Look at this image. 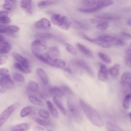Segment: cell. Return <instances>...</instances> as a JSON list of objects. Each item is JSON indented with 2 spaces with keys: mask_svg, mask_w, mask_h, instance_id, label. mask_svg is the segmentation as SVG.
I'll use <instances>...</instances> for the list:
<instances>
[{
  "mask_svg": "<svg viewBox=\"0 0 131 131\" xmlns=\"http://www.w3.org/2000/svg\"><path fill=\"white\" fill-rule=\"evenodd\" d=\"M30 127V124L23 123L16 125L12 128V131H28Z\"/></svg>",
  "mask_w": 131,
  "mask_h": 131,
  "instance_id": "14",
  "label": "cell"
},
{
  "mask_svg": "<svg viewBox=\"0 0 131 131\" xmlns=\"http://www.w3.org/2000/svg\"><path fill=\"white\" fill-rule=\"evenodd\" d=\"M35 25L37 29L44 30L49 29L51 26L50 21L45 18H42L37 21Z\"/></svg>",
  "mask_w": 131,
  "mask_h": 131,
  "instance_id": "10",
  "label": "cell"
},
{
  "mask_svg": "<svg viewBox=\"0 0 131 131\" xmlns=\"http://www.w3.org/2000/svg\"><path fill=\"white\" fill-rule=\"evenodd\" d=\"M100 58L104 62L108 64H110L112 62L111 58L108 56L104 53L100 52L98 53Z\"/></svg>",
  "mask_w": 131,
  "mask_h": 131,
  "instance_id": "32",
  "label": "cell"
},
{
  "mask_svg": "<svg viewBox=\"0 0 131 131\" xmlns=\"http://www.w3.org/2000/svg\"><path fill=\"white\" fill-rule=\"evenodd\" d=\"M37 72L42 82L45 84H47L49 79L46 72L41 69L38 68L37 70Z\"/></svg>",
  "mask_w": 131,
  "mask_h": 131,
  "instance_id": "16",
  "label": "cell"
},
{
  "mask_svg": "<svg viewBox=\"0 0 131 131\" xmlns=\"http://www.w3.org/2000/svg\"><path fill=\"white\" fill-rule=\"evenodd\" d=\"M13 77L15 81L18 82H23L25 80L23 76L18 73L14 74L13 76Z\"/></svg>",
  "mask_w": 131,
  "mask_h": 131,
  "instance_id": "40",
  "label": "cell"
},
{
  "mask_svg": "<svg viewBox=\"0 0 131 131\" xmlns=\"http://www.w3.org/2000/svg\"><path fill=\"white\" fill-rule=\"evenodd\" d=\"M8 69L5 68H0V75L1 77L9 74Z\"/></svg>",
  "mask_w": 131,
  "mask_h": 131,
  "instance_id": "43",
  "label": "cell"
},
{
  "mask_svg": "<svg viewBox=\"0 0 131 131\" xmlns=\"http://www.w3.org/2000/svg\"><path fill=\"white\" fill-rule=\"evenodd\" d=\"M49 93L55 96H62L65 95L62 90L60 88L57 87H52L49 90Z\"/></svg>",
  "mask_w": 131,
  "mask_h": 131,
  "instance_id": "19",
  "label": "cell"
},
{
  "mask_svg": "<svg viewBox=\"0 0 131 131\" xmlns=\"http://www.w3.org/2000/svg\"><path fill=\"white\" fill-rule=\"evenodd\" d=\"M106 127L107 131H124L120 127L110 122L107 123Z\"/></svg>",
  "mask_w": 131,
  "mask_h": 131,
  "instance_id": "21",
  "label": "cell"
},
{
  "mask_svg": "<svg viewBox=\"0 0 131 131\" xmlns=\"http://www.w3.org/2000/svg\"><path fill=\"white\" fill-rule=\"evenodd\" d=\"M14 85L9 74L1 77L0 78V86L2 88L6 89L12 88Z\"/></svg>",
  "mask_w": 131,
  "mask_h": 131,
  "instance_id": "8",
  "label": "cell"
},
{
  "mask_svg": "<svg viewBox=\"0 0 131 131\" xmlns=\"http://www.w3.org/2000/svg\"><path fill=\"white\" fill-rule=\"evenodd\" d=\"M54 62L57 67L61 69H63L65 66V62L62 59H56L54 60Z\"/></svg>",
  "mask_w": 131,
  "mask_h": 131,
  "instance_id": "36",
  "label": "cell"
},
{
  "mask_svg": "<svg viewBox=\"0 0 131 131\" xmlns=\"http://www.w3.org/2000/svg\"><path fill=\"white\" fill-rule=\"evenodd\" d=\"M125 57V63L129 67H131V52L130 48L127 49L126 51Z\"/></svg>",
  "mask_w": 131,
  "mask_h": 131,
  "instance_id": "26",
  "label": "cell"
},
{
  "mask_svg": "<svg viewBox=\"0 0 131 131\" xmlns=\"http://www.w3.org/2000/svg\"><path fill=\"white\" fill-rule=\"evenodd\" d=\"M13 57L21 64L25 66H29L27 60L18 53L13 52L12 53Z\"/></svg>",
  "mask_w": 131,
  "mask_h": 131,
  "instance_id": "15",
  "label": "cell"
},
{
  "mask_svg": "<svg viewBox=\"0 0 131 131\" xmlns=\"http://www.w3.org/2000/svg\"><path fill=\"white\" fill-rule=\"evenodd\" d=\"M38 114L39 116L45 118H47L49 117V114L48 112L43 109H41L39 110Z\"/></svg>",
  "mask_w": 131,
  "mask_h": 131,
  "instance_id": "38",
  "label": "cell"
},
{
  "mask_svg": "<svg viewBox=\"0 0 131 131\" xmlns=\"http://www.w3.org/2000/svg\"><path fill=\"white\" fill-rule=\"evenodd\" d=\"M102 8L100 7H94L87 8H78L77 10L82 12L90 13L96 12Z\"/></svg>",
  "mask_w": 131,
  "mask_h": 131,
  "instance_id": "22",
  "label": "cell"
},
{
  "mask_svg": "<svg viewBox=\"0 0 131 131\" xmlns=\"http://www.w3.org/2000/svg\"><path fill=\"white\" fill-rule=\"evenodd\" d=\"M77 45L79 50L83 54L89 57L93 56L91 52L85 46L80 43H78Z\"/></svg>",
  "mask_w": 131,
  "mask_h": 131,
  "instance_id": "18",
  "label": "cell"
},
{
  "mask_svg": "<svg viewBox=\"0 0 131 131\" xmlns=\"http://www.w3.org/2000/svg\"><path fill=\"white\" fill-rule=\"evenodd\" d=\"M65 47L67 50L71 54L74 55L77 54L76 50L71 45L67 43H66Z\"/></svg>",
  "mask_w": 131,
  "mask_h": 131,
  "instance_id": "35",
  "label": "cell"
},
{
  "mask_svg": "<svg viewBox=\"0 0 131 131\" xmlns=\"http://www.w3.org/2000/svg\"><path fill=\"white\" fill-rule=\"evenodd\" d=\"M11 2L9 3H6L4 4L2 6V7L4 9L7 10H11L13 7L11 3Z\"/></svg>",
  "mask_w": 131,
  "mask_h": 131,
  "instance_id": "45",
  "label": "cell"
},
{
  "mask_svg": "<svg viewBox=\"0 0 131 131\" xmlns=\"http://www.w3.org/2000/svg\"><path fill=\"white\" fill-rule=\"evenodd\" d=\"M131 95L130 93L127 94L124 98L123 102V105L125 108H129L131 105Z\"/></svg>",
  "mask_w": 131,
  "mask_h": 131,
  "instance_id": "28",
  "label": "cell"
},
{
  "mask_svg": "<svg viewBox=\"0 0 131 131\" xmlns=\"http://www.w3.org/2000/svg\"><path fill=\"white\" fill-rule=\"evenodd\" d=\"M10 49V45L7 42L6 44L0 48V54L7 53L9 51Z\"/></svg>",
  "mask_w": 131,
  "mask_h": 131,
  "instance_id": "33",
  "label": "cell"
},
{
  "mask_svg": "<svg viewBox=\"0 0 131 131\" xmlns=\"http://www.w3.org/2000/svg\"><path fill=\"white\" fill-rule=\"evenodd\" d=\"M99 65L100 68L97 74L98 78L100 81H106L108 78V69L104 64L100 63Z\"/></svg>",
  "mask_w": 131,
  "mask_h": 131,
  "instance_id": "9",
  "label": "cell"
},
{
  "mask_svg": "<svg viewBox=\"0 0 131 131\" xmlns=\"http://www.w3.org/2000/svg\"><path fill=\"white\" fill-rule=\"evenodd\" d=\"M28 88L32 91L36 92L38 89V85L36 82L31 81L30 82L29 84Z\"/></svg>",
  "mask_w": 131,
  "mask_h": 131,
  "instance_id": "34",
  "label": "cell"
},
{
  "mask_svg": "<svg viewBox=\"0 0 131 131\" xmlns=\"http://www.w3.org/2000/svg\"><path fill=\"white\" fill-rule=\"evenodd\" d=\"M32 111V108L30 106L26 107L21 110L20 112V116L22 117H26L30 114Z\"/></svg>",
  "mask_w": 131,
  "mask_h": 131,
  "instance_id": "31",
  "label": "cell"
},
{
  "mask_svg": "<svg viewBox=\"0 0 131 131\" xmlns=\"http://www.w3.org/2000/svg\"><path fill=\"white\" fill-rule=\"evenodd\" d=\"M36 122L38 124L44 126H46L48 125V123L44 120L38 119L36 120Z\"/></svg>",
  "mask_w": 131,
  "mask_h": 131,
  "instance_id": "46",
  "label": "cell"
},
{
  "mask_svg": "<svg viewBox=\"0 0 131 131\" xmlns=\"http://www.w3.org/2000/svg\"><path fill=\"white\" fill-rule=\"evenodd\" d=\"M47 131H53L51 130H48Z\"/></svg>",
  "mask_w": 131,
  "mask_h": 131,
  "instance_id": "58",
  "label": "cell"
},
{
  "mask_svg": "<svg viewBox=\"0 0 131 131\" xmlns=\"http://www.w3.org/2000/svg\"><path fill=\"white\" fill-rule=\"evenodd\" d=\"M84 38L88 41L97 44L101 47L105 48H108L111 46V45L107 42H106L98 39H92L84 36Z\"/></svg>",
  "mask_w": 131,
  "mask_h": 131,
  "instance_id": "12",
  "label": "cell"
},
{
  "mask_svg": "<svg viewBox=\"0 0 131 131\" xmlns=\"http://www.w3.org/2000/svg\"><path fill=\"white\" fill-rule=\"evenodd\" d=\"M19 104L14 103L5 109L0 115V127L6 121L11 115L18 107Z\"/></svg>",
  "mask_w": 131,
  "mask_h": 131,
  "instance_id": "4",
  "label": "cell"
},
{
  "mask_svg": "<svg viewBox=\"0 0 131 131\" xmlns=\"http://www.w3.org/2000/svg\"><path fill=\"white\" fill-rule=\"evenodd\" d=\"M6 89L2 87L0 89V93H4L6 91Z\"/></svg>",
  "mask_w": 131,
  "mask_h": 131,
  "instance_id": "55",
  "label": "cell"
},
{
  "mask_svg": "<svg viewBox=\"0 0 131 131\" xmlns=\"http://www.w3.org/2000/svg\"><path fill=\"white\" fill-rule=\"evenodd\" d=\"M55 2L53 1L46 0L42 1L39 2L38 4V6L40 7H44L49 5L54 4Z\"/></svg>",
  "mask_w": 131,
  "mask_h": 131,
  "instance_id": "37",
  "label": "cell"
},
{
  "mask_svg": "<svg viewBox=\"0 0 131 131\" xmlns=\"http://www.w3.org/2000/svg\"><path fill=\"white\" fill-rule=\"evenodd\" d=\"M53 100L55 104L61 110L63 114L64 115H66L67 112L63 104L62 96H54Z\"/></svg>",
  "mask_w": 131,
  "mask_h": 131,
  "instance_id": "11",
  "label": "cell"
},
{
  "mask_svg": "<svg viewBox=\"0 0 131 131\" xmlns=\"http://www.w3.org/2000/svg\"><path fill=\"white\" fill-rule=\"evenodd\" d=\"M97 18L101 19H114V17L111 16H98Z\"/></svg>",
  "mask_w": 131,
  "mask_h": 131,
  "instance_id": "49",
  "label": "cell"
},
{
  "mask_svg": "<svg viewBox=\"0 0 131 131\" xmlns=\"http://www.w3.org/2000/svg\"><path fill=\"white\" fill-rule=\"evenodd\" d=\"M113 1L107 0H83L82 4L83 5L90 7H98L102 8L109 6L113 4Z\"/></svg>",
  "mask_w": 131,
  "mask_h": 131,
  "instance_id": "3",
  "label": "cell"
},
{
  "mask_svg": "<svg viewBox=\"0 0 131 131\" xmlns=\"http://www.w3.org/2000/svg\"><path fill=\"white\" fill-rule=\"evenodd\" d=\"M4 39V37L2 35L0 34V41H3Z\"/></svg>",
  "mask_w": 131,
  "mask_h": 131,
  "instance_id": "56",
  "label": "cell"
},
{
  "mask_svg": "<svg viewBox=\"0 0 131 131\" xmlns=\"http://www.w3.org/2000/svg\"><path fill=\"white\" fill-rule=\"evenodd\" d=\"M116 39L115 37L107 35H101L97 38V39L106 42L113 41Z\"/></svg>",
  "mask_w": 131,
  "mask_h": 131,
  "instance_id": "25",
  "label": "cell"
},
{
  "mask_svg": "<svg viewBox=\"0 0 131 131\" xmlns=\"http://www.w3.org/2000/svg\"><path fill=\"white\" fill-rule=\"evenodd\" d=\"M53 24L64 30H67L70 27V24L67 17L59 14L53 15L51 18Z\"/></svg>",
  "mask_w": 131,
  "mask_h": 131,
  "instance_id": "2",
  "label": "cell"
},
{
  "mask_svg": "<svg viewBox=\"0 0 131 131\" xmlns=\"http://www.w3.org/2000/svg\"><path fill=\"white\" fill-rule=\"evenodd\" d=\"M7 43V42L6 41H0V48L6 44Z\"/></svg>",
  "mask_w": 131,
  "mask_h": 131,
  "instance_id": "54",
  "label": "cell"
},
{
  "mask_svg": "<svg viewBox=\"0 0 131 131\" xmlns=\"http://www.w3.org/2000/svg\"><path fill=\"white\" fill-rule=\"evenodd\" d=\"M8 14V12L7 11H0V18L7 16Z\"/></svg>",
  "mask_w": 131,
  "mask_h": 131,
  "instance_id": "48",
  "label": "cell"
},
{
  "mask_svg": "<svg viewBox=\"0 0 131 131\" xmlns=\"http://www.w3.org/2000/svg\"><path fill=\"white\" fill-rule=\"evenodd\" d=\"M120 67L119 64H115L108 70V73L112 77H116L118 74Z\"/></svg>",
  "mask_w": 131,
  "mask_h": 131,
  "instance_id": "23",
  "label": "cell"
},
{
  "mask_svg": "<svg viewBox=\"0 0 131 131\" xmlns=\"http://www.w3.org/2000/svg\"><path fill=\"white\" fill-rule=\"evenodd\" d=\"M127 24L130 26H131V20H129L127 22Z\"/></svg>",
  "mask_w": 131,
  "mask_h": 131,
  "instance_id": "57",
  "label": "cell"
},
{
  "mask_svg": "<svg viewBox=\"0 0 131 131\" xmlns=\"http://www.w3.org/2000/svg\"><path fill=\"white\" fill-rule=\"evenodd\" d=\"M10 19L7 16L0 18V22L3 23H8L10 22Z\"/></svg>",
  "mask_w": 131,
  "mask_h": 131,
  "instance_id": "44",
  "label": "cell"
},
{
  "mask_svg": "<svg viewBox=\"0 0 131 131\" xmlns=\"http://www.w3.org/2000/svg\"><path fill=\"white\" fill-rule=\"evenodd\" d=\"M80 103L85 114L94 124L99 127H102L104 125L103 120L96 110L82 99L80 100Z\"/></svg>",
  "mask_w": 131,
  "mask_h": 131,
  "instance_id": "1",
  "label": "cell"
},
{
  "mask_svg": "<svg viewBox=\"0 0 131 131\" xmlns=\"http://www.w3.org/2000/svg\"><path fill=\"white\" fill-rule=\"evenodd\" d=\"M108 26V23L104 22L98 25L97 26V28L99 30H102L106 29Z\"/></svg>",
  "mask_w": 131,
  "mask_h": 131,
  "instance_id": "41",
  "label": "cell"
},
{
  "mask_svg": "<svg viewBox=\"0 0 131 131\" xmlns=\"http://www.w3.org/2000/svg\"><path fill=\"white\" fill-rule=\"evenodd\" d=\"M60 88H61L64 94L66 93L73 94V93L71 89L68 86L66 85L62 86Z\"/></svg>",
  "mask_w": 131,
  "mask_h": 131,
  "instance_id": "39",
  "label": "cell"
},
{
  "mask_svg": "<svg viewBox=\"0 0 131 131\" xmlns=\"http://www.w3.org/2000/svg\"><path fill=\"white\" fill-rule=\"evenodd\" d=\"M73 62L77 66L84 69L90 75L94 76V74L93 71L84 61L80 59H77L74 60Z\"/></svg>",
  "mask_w": 131,
  "mask_h": 131,
  "instance_id": "6",
  "label": "cell"
},
{
  "mask_svg": "<svg viewBox=\"0 0 131 131\" xmlns=\"http://www.w3.org/2000/svg\"><path fill=\"white\" fill-rule=\"evenodd\" d=\"M63 70L64 71L70 74H71L73 73L71 69L68 68H64Z\"/></svg>",
  "mask_w": 131,
  "mask_h": 131,
  "instance_id": "52",
  "label": "cell"
},
{
  "mask_svg": "<svg viewBox=\"0 0 131 131\" xmlns=\"http://www.w3.org/2000/svg\"><path fill=\"white\" fill-rule=\"evenodd\" d=\"M52 36V34L50 33L45 32L37 34L35 35V37L37 39L45 40L51 38Z\"/></svg>",
  "mask_w": 131,
  "mask_h": 131,
  "instance_id": "27",
  "label": "cell"
},
{
  "mask_svg": "<svg viewBox=\"0 0 131 131\" xmlns=\"http://www.w3.org/2000/svg\"><path fill=\"white\" fill-rule=\"evenodd\" d=\"M48 108L52 114L55 117L58 118L59 114L57 110L53 103L50 101L46 102Z\"/></svg>",
  "mask_w": 131,
  "mask_h": 131,
  "instance_id": "24",
  "label": "cell"
},
{
  "mask_svg": "<svg viewBox=\"0 0 131 131\" xmlns=\"http://www.w3.org/2000/svg\"><path fill=\"white\" fill-rule=\"evenodd\" d=\"M21 7L26 10L29 14L32 13V1L24 0L21 1L20 3Z\"/></svg>",
  "mask_w": 131,
  "mask_h": 131,
  "instance_id": "13",
  "label": "cell"
},
{
  "mask_svg": "<svg viewBox=\"0 0 131 131\" xmlns=\"http://www.w3.org/2000/svg\"><path fill=\"white\" fill-rule=\"evenodd\" d=\"M47 44L45 40L37 39L32 43V50L43 51L47 48Z\"/></svg>",
  "mask_w": 131,
  "mask_h": 131,
  "instance_id": "7",
  "label": "cell"
},
{
  "mask_svg": "<svg viewBox=\"0 0 131 131\" xmlns=\"http://www.w3.org/2000/svg\"><path fill=\"white\" fill-rule=\"evenodd\" d=\"M8 59L7 57L5 55L0 56V65L3 64L6 62Z\"/></svg>",
  "mask_w": 131,
  "mask_h": 131,
  "instance_id": "47",
  "label": "cell"
},
{
  "mask_svg": "<svg viewBox=\"0 0 131 131\" xmlns=\"http://www.w3.org/2000/svg\"><path fill=\"white\" fill-rule=\"evenodd\" d=\"M7 30L11 32H14L18 31L19 30V28L15 26H10L7 28Z\"/></svg>",
  "mask_w": 131,
  "mask_h": 131,
  "instance_id": "42",
  "label": "cell"
},
{
  "mask_svg": "<svg viewBox=\"0 0 131 131\" xmlns=\"http://www.w3.org/2000/svg\"><path fill=\"white\" fill-rule=\"evenodd\" d=\"M29 101L32 104L42 106L43 105L42 101L38 98L33 95H30L29 98Z\"/></svg>",
  "mask_w": 131,
  "mask_h": 131,
  "instance_id": "30",
  "label": "cell"
},
{
  "mask_svg": "<svg viewBox=\"0 0 131 131\" xmlns=\"http://www.w3.org/2000/svg\"><path fill=\"white\" fill-rule=\"evenodd\" d=\"M48 53L53 57H57L59 54V49L56 47H53L48 49Z\"/></svg>",
  "mask_w": 131,
  "mask_h": 131,
  "instance_id": "29",
  "label": "cell"
},
{
  "mask_svg": "<svg viewBox=\"0 0 131 131\" xmlns=\"http://www.w3.org/2000/svg\"><path fill=\"white\" fill-rule=\"evenodd\" d=\"M7 29L4 26L0 24V33H4L6 32Z\"/></svg>",
  "mask_w": 131,
  "mask_h": 131,
  "instance_id": "51",
  "label": "cell"
},
{
  "mask_svg": "<svg viewBox=\"0 0 131 131\" xmlns=\"http://www.w3.org/2000/svg\"><path fill=\"white\" fill-rule=\"evenodd\" d=\"M116 43L118 45L123 46L124 44V42L122 39H118L117 40Z\"/></svg>",
  "mask_w": 131,
  "mask_h": 131,
  "instance_id": "50",
  "label": "cell"
},
{
  "mask_svg": "<svg viewBox=\"0 0 131 131\" xmlns=\"http://www.w3.org/2000/svg\"><path fill=\"white\" fill-rule=\"evenodd\" d=\"M14 67L16 69L19 70L26 73H30L31 70L29 66H25L19 63H16Z\"/></svg>",
  "mask_w": 131,
  "mask_h": 131,
  "instance_id": "20",
  "label": "cell"
},
{
  "mask_svg": "<svg viewBox=\"0 0 131 131\" xmlns=\"http://www.w3.org/2000/svg\"><path fill=\"white\" fill-rule=\"evenodd\" d=\"M122 34L124 36L126 37H128L130 38L131 37L130 35L127 33L123 32L122 33Z\"/></svg>",
  "mask_w": 131,
  "mask_h": 131,
  "instance_id": "53",
  "label": "cell"
},
{
  "mask_svg": "<svg viewBox=\"0 0 131 131\" xmlns=\"http://www.w3.org/2000/svg\"><path fill=\"white\" fill-rule=\"evenodd\" d=\"M131 79L130 73L128 72H125L122 75L120 81L121 83L123 85H130Z\"/></svg>",
  "mask_w": 131,
  "mask_h": 131,
  "instance_id": "17",
  "label": "cell"
},
{
  "mask_svg": "<svg viewBox=\"0 0 131 131\" xmlns=\"http://www.w3.org/2000/svg\"><path fill=\"white\" fill-rule=\"evenodd\" d=\"M34 54L37 58L43 62L52 67L57 68L51 57L48 54L43 53V52H37Z\"/></svg>",
  "mask_w": 131,
  "mask_h": 131,
  "instance_id": "5",
  "label": "cell"
}]
</instances>
